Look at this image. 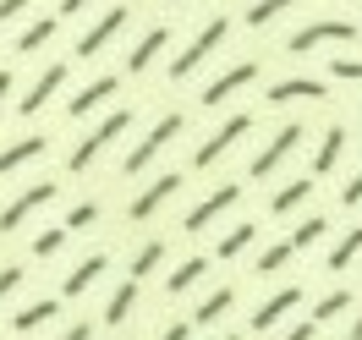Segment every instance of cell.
I'll return each mask as SVG.
<instances>
[{
  "label": "cell",
  "instance_id": "cell-1",
  "mask_svg": "<svg viewBox=\"0 0 362 340\" xmlns=\"http://www.w3.org/2000/svg\"><path fill=\"white\" fill-rule=\"evenodd\" d=\"M226 33H230V23H226V17H209V23L198 28L192 39H187V49H181L176 61H170V77H176V83H181V77H192V71H198V66L209 61V55H214V49L226 45Z\"/></svg>",
  "mask_w": 362,
  "mask_h": 340
},
{
  "label": "cell",
  "instance_id": "cell-2",
  "mask_svg": "<svg viewBox=\"0 0 362 340\" xmlns=\"http://www.w3.org/2000/svg\"><path fill=\"white\" fill-rule=\"evenodd\" d=\"M127 127H132V110H110L105 115V121H99V127H93L88 137H83V143H77V148H71V170H88L93 165V154H99V148H105V143H115V137L127 132Z\"/></svg>",
  "mask_w": 362,
  "mask_h": 340
},
{
  "label": "cell",
  "instance_id": "cell-3",
  "mask_svg": "<svg viewBox=\"0 0 362 340\" xmlns=\"http://www.w3.org/2000/svg\"><path fill=\"white\" fill-rule=\"evenodd\" d=\"M346 39H357V23H308L286 39V49H291V55H308V49H318V45H346Z\"/></svg>",
  "mask_w": 362,
  "mask_h": 340
},
{
  "label": "cell",
  "instance_id": "cell-4",
  "mask_svg": "<svg viewBox=\"0 0 362 340\" xmlns=\"http://www.w3.org/2000/svg\"><path fill=\"white\" fill-rule=\"evenodd\" d=\"M176 132H181V115H165V121H154V127H148V137H143L132 154L121 159V170H127V176H137V170H143V165H148V159H154V154H159V148H165V143H170Z\"/></svg>",
  "mask_w": 362,
  "mask_h": 340
},
{
  "label": "cell",
  "instance_id": "cell-5",
  "mask_svg": "<svg viewBox=\"0 0 362 340\" xmlns=\"http://www.w3.org/2000/svg\"><path fill=\"white\" fill-rule=\"evenodd\" d=\"M247 127H252L247 115H230L226 127H220V132L209 137V143L198 148V154H192V165H198V170H214V165L226 159V148H230V143H236V137H247Z\"/></svg>",
  "mask_w": 362,
  "mask_h": 340
},
{
  "label": "cell",
  "instance_id": "cell-6",
  "mask_svg": "<svg viewBox=\"0 0 362 340\" xmlns=\"http://www.w3.org/2000/svg\"><path fill=\"white\" fill-rule=\"evenodd\" d=\"M49 198H55V182H33V187L23 192V198H11V204L0 209V230H17V225L28 220V214H33V209H45Z\"/></svg>",
  "mask_w": 362,
  "mask_h": 340
},
{
  "label": "cell",
  "instance_id": "cell-7",
  "mask_svg": "<svg viewBox=\"0 0 362 340\" xmlns=\"http://www.w3.org/2000/svg\"><path fill=\"white\" fill-rule=\"evenodd\" d=\"M236 198H242V187H236V182L214 187V192H209L204 204H198L192 214H187V230H209L214 220H220V214H226V209H236Z\"/></svg>",
  "mask_w": 362,
  "mask_h": 340
},
{
  "label": "cell",
  "instance_id": "cell-8",
  "mask_svg": "<svg viewBox=\"0 0 362 340\" xmlns=\"http://www.w3.org/2000/svg\"><path fill=\"white\" fill-rule=\"evenodd\" d=\"M121 28H127V6H110V11H105V17H99V23H93L88 33L77 39V55H83V61H88V55H99V49H105L115 33H121Z\"/></svg>",
  "mask_w": 362,
  "mask_h": 340
},
{
  "label": "cell",
  "instance_id": "cell-9",
  "mask_svg": "<svg viewBox=\"0 0 362 340\" xmlns=\"http://www.w3.org/2000/svg\"><path fill=\"white\" fill-rule=\"evenodd\" d=\"M296 143H302V127H280V132L269 137V148H264V154H252V176H258V182L274 176V170H280V159L291 154Z\"/></svg>",
  "mask_w": 362,
  "mask_h": 340
},
{
  "label": "cell",
  "instance_id": "cell-10",
  "mask_svg": "<svg viewBox=\"0 0 362 340\" xmlns=\"http://www.w3.org/2000/svg\"><path fill=\"white\" fill-rule=\"evenodd\" d=\"M247 83H258V66H252V61H242V66L220 71V77L204 88V105H220V99H230V93H242Z\"/></svg>",
  "mask_w": 362,
  "mask_h": 340
},
{
  "label": "cell",
  "instance_id": "cell-11",
  "mask_svg": "<svg viewBox=\"0 0 362 340\" xmlns=\"http://www.w3.org/2000/svg\"><path fill=\"white\" fill-rule=\"evenodd\" d=\"M115 99V77H93L83 93H71V105H66V115H77V121H88L99 105H110Z\"/></svg>",
  "mask_w": 362,
  "mask_h": 340
},
{
  "label": "cell",
  "instance_id": "cell-12",
  "mask_svg": "<svg viewBox=\"0 0 362 340\" xmlns=\"http://www.w3.org/2000/svg\"><path fill=\"white\" fill-rule=\"evenodd\" d=\"M61 83H66V66H45V77H39V83H33V88L23 93L17 115H39V110L49 105V99H55V88H61Z\"/></svg>",
  "mask_w": 362,
  "mask_h": 340
},
{
  "label": "cell",
  "instance_id": "cell-13",
  "mask_svg": "<svg viewBox=\"0 0 362 340\" xmlns=\"http://www.w3.org/2000/svg\"><path fill=\"white\" fill-rule=\"evenodd\" d=\"M296 302H302V291H296V286H280V291H274L269 302H264V307L252 313V329H274V324H280V318L291 313Z\"/></svg>",
  "mask_w": 362,
  "mask_h": 340
},
{
  "label": "cell",
  "instance_id": "cell-14",
  "mask_svg": "<svg viewBox=\"0 0 362 340\" xmlns=\"http://www.w3.org/2000/svg\"><path fill=\"white\" fill-rule=\"evenodd\" d=\"M296 99H324V83H313V77H286V83L269 88V105H296Z\"/></svg>",
  "mask_w": 362,
  "mask_h": 340
},
{
  "label": "cell",
  "instance_id": "cell-15",
  "mask_svg": "<svg viewBox=\"0 0 362 340\" xmlns=\"http://www.w3.org/2000/svg\"><path fill=\"white\" fill-rule=\"evenodd\" d=\"M170 192H181V176H159V182L148 187V192H143V198H132V220H148V214H154V209L165 204V198H170Z\"/></svg>",
  "mask_w": 362,
  "mask_h": 340
},
{
  "label": "cell",
  "instance_id": "cell-16",
  "mask_svg": "<svg viewBox=\"0 0 362 340\" xmlns=\"http://www.w3.org/2000/svg\"><path fill=\"white\" fill-rule=\"evenodd\" d=\"M99 274H105V252H93V258H83V264H77V269L66 274V286H61V296H83L93 286V280H99Z\"/></svg>",
  "mask_w": 362,
  "mask_h": 340
},
{
  "label": "cell",
  "instance_id": "cell-17",
  "mask_svg": "<svg viewBox=\"0 0 362 340\" xmlns=\"http://www.w3.org/2000/svg\"><path fill=\"white\" fill-rule=\"evenodd\" d=\"M340 154H346V132H340V127H329V132H324V143H318V154H313V176H329V170L340 165Z\"/></svg>",
  "mask_w": 362,
  "mask_h": 340
},
{
  "label": "cell",
  "instance_id": "cell-18",
  "mask_svg": "<svg viewBox=\"0 0 362 340\" xmlns=\"http://www.w3.org/2000/svg\"><path fill=\"white\" fill-rule=\"evenodd\" d=\"M165 39H170L165 28H148V33H143V39H137V45H132V55H127V66H132V71L154 66V55H159V49H165Z\"/></svg>",
  "mask_w": 362,
  "mask_h": 340
},
{
  "label": "cell",
  "instance_id": "cell-19",
  "mask_svg": "<svg viewBox=\"0 0 362 340\" xmlns=\"http://www.w3.org/2000/svg\"><path fill=\"white\" fill-rule=\"evenodd\" d=\"M308 198H313V176H302V182H291V187H280V192H274V214H291V209H302L308 204Z\"/></svg>",
  "mask_w": 362,
  "mask_h": 340
},
{
  "label": "cell",
  "instance_id": "cell-20",
  "mask_svg": "<svg viewBox=\"0 0 362 340\" xmlns=\"http://www.w3.org/2000/svg\"><path fill=\"white\" fill-rule=\"evenodd\" d=\"M49 318H55V296H45V302L23 307V313L11 318V329H17V335H33V329H39V324H49Z\"/></svg>",
  "mask_w": 362,
  "mask_h": 340
},
{
  "label": "cell",
  "instance_id": "cell-21",
  "mask_svg": "<svg viewBox=\"0 0 362 340\" xmlns=\"http://www.w3.org/2000/svg\"><path fill=\"white\" fill-rule=\"evenodd\" d=\"M351 258H362V225H351L335 247H329V269H351Z\"/></svg>",
  "mask_w": 362,
  "mask_h": 340
},
{
  "label": "cell",
  "instance_id": "cell-22",
  "mask_svg": "<svg viewBox=\"0 0 362 340\" xmlns=\"http://www.w3.org/2000/svg\"><path fill=\"white\" fill-rule=\"evenodd\" d=\"M33 154H45V137H23V143H11L6 154H0V176H11L17 165H28Z\"/></svg>",
  "mask_w": 362,
  "mask_h": 340
},
{
  "label": "cell",
  "instance_id": "cell-23",
  "mask_svg": "<svg viewBox=\"0 0 362 340\" xmlns=\"http://www.w3.org/2000/svg\"><path fill=\"white\" fill-rule=\"evenodd\" d=\"M137 307V280L127 274V286H115V296H110V307H105V318L110 324H127V313Z\"/></svg>",
  "mask_w": 362,
  "mask_h": 340
},
{
  "label": "cell",
  "instance_id": "cell-24",
  "mask_svg": "<svg viewBox=\"0 0 362 340\" xmlns=\"http://www.w3.org/2000/svg\"><path fill=\"white\" fill-rule=\"evenodd\" d=\"M230 302H236V291H230V286L209 291V296H204V307H198V324H214V318H226V313H230Z\"/></svg>",
  "mask_w": 362,
  "mask_h": 340
},
{
  "label": "cell",
  "instance_id": "cell-25",
  "mask_svg": "<svg viewBox=\"0 0 362 340\" xmlns=\"http://www.w3.org/2000/svg\"><path fill=\"white\" fill-rule=\"evenodd\" d=\"M209 274V264L204 258H187V264H181L176 274H170V296H181V291H192V286H198V280H204Z\"/></svg>",
  "mask_w": 362,
  "mask_h": 340
},
{
  "label": "cell",
  "instance_id": "cell-26",
  "mask_svg": "<svg viewBox=\"0 0 362 340\" xmlns=\"http://www.w3.org/2000/svg\"><path fill=\"white\" fill-rule=\"evenodd\" d=\"M49 39H55V23H49V17H39V23H28L23 28V39H17V49H39V45H49Z\"/></svg>",
  "mask_w": 362,
  "mask_h": 340
},
{
  "label": "cell",
  "instance_id": "cell-27",
  "mask_svg": "<svg viewBox=\"0 0 362 340\" xmlns=\"http://www.w3.org/2000/svg\"><path fill=\"white\" fill-rule=\"evenodd\" d=\"M296 0H252V11H247V23L252 28H264V23H274L280 11H291Z\"/></svg>",
  "mask_w": 362,
  "mask_h": 340
},
{
  "label": "cell",
  "instance_id": "cell-28",
  "mask_svg": "<svg viewBox=\"0 0 362 340\" xmlns=\"http://www.w3.org/2000/svg\"><path fill=\"white\" fill-rule=\"evenodd\" d=\"M61 247H66V225H61V230H39V236H33V258H55Z\"/></svg>",
  "mask_w": 362,
  "mask_h": 340
},
{
  "label": "cell",
  "instance_id": "cell-29",
  "mask_svg": "<svg viewBox=\"0 0 362 340\" xmlns=\"http://www.w3.org/2000/svg\"><path fill=\"white\" fill-rule=\"evenodd\" d=\"M346 302H351L346 291H329V296H318V307H313V324H329L335 313H346Z\"/></svg>",
  "mask_w": 362,
  "mask_h": 340
},
{
  "label": "cell",
  "instance_id": "cell-30",
  "mask_svg": "<svg viewBox=\"0 0 362 340\" xmlns=\"http://www.w3.org/2000/svg\"><path fill=\"white\" fill-rule=\"evenodd\" d=\"M291 242H274V247H264V258H258V274H274V269H286V258H291Z\"/></svg>",
  "mask_w": 362,
  "mask_h": 340
},
{
  "label": "cell",
  "instance_id": "cell-31",
  "mask_svg": "<svg viewBox=\"0 0 362 340\" xmlns=\"http://www.w3.org/2000/svg\"><path fill=\"white\" fill-rule=\"evenodd\" d=\"M318 236H324V220H318V214H308V225H296V230H291V247H296V252H308Z\"/></svg>",
  "mask_w": 362,
  "mask_h": 340
},
{
  "label": "cell",
  "instance_id": "cell-32",
  "mask_svg": "<svg viewBox=\"0 0 362 340\" xmlns=\"http://www.w3.org/2000/svg\"><path fill=\"white\" fill-rule=\"evenodd\" d=\"M247 242H252V225L226 230V236H220V258H236V252H247Z\"/></svg>",
  "mask_w": 362,
  "mask_h": 340
},
{
  "label": "cell",
  "instance_id": "cell-33",
  "mask_svg": "<svg viewBox=\"0 0 362 340\" xmlns=\"http://www.w3.org/2000/svg\"><path fill=\"white\" fill-rule=\"evenodd\" d=\"M159 258H165V247H159V242H143V247H137V258H132V280H143Z\"/></svg>",
  "mask_w": 362,
  "mask_h": 340
},
{
  "label": "cell",
  "instance_id": "cell-34",
  "mask_svg": "<svg viewBox=\"0 0 362 340\" xmlns=\"http://www.w3.org/2000/svg\"><path fill=\"white\" fill-rule=\"evenodd\" d=\"M329 77H340V83H362V61L340 55V61H329Z\"/></svg>",
  "mask_w": 362,
  "mask_h": 340
},
{
  "label": "cell",
  "instance_id": "cell-35",
  "mask_svg": "<svg viewBox=\"0 0 362 340\" xmlns=\"http://www.w3.org/2000/svg\"><path fill=\"white\" fill-rule=\"evenodd\" d=\"M93 220H99V204H77V209L66 214V230H88Z\"/></svg>",
  "mask_w": 362,
  "mask_h": 340
},
{
  "label": "cell",
  "instance_id": "cell-36",
  "mask_svg": "<svg viewBox=\"0 0 362 340\" xmlns=\"http://www.w3.org/2000/svg\"><path fill=\"white\" fill-rule=\"evenodd\" d=\"M17 286H23V269H17V264H6V269H0V296H11Z\"/></svg>",
  "mask_w": 362,
  "mask_h": 340
},
{
  "label": "cell",
  "instance_id": "cell-37",
  "mask_svg": "<svg viewBox=\"0 0 362 340\" xmlns=\"http://www.w3.org/2000/svg\"><path fill=\"white\" fill-rule=\"evenodd\" d=\"M23 11H28V0H0V28L11 23V17H23Z\"/></svg>",
  "mask_w": 362,
  "mask_h": 340
},
{
  "label": "cell",
  "instance_id": "cell-38",
  "mask_svg": "<svg viewBox=\"0 0 362 340\" xmlns=\"http://www.w3.org/2000/svg\"><path fill=\"white\" fill-rule=\"evenodd\" d=\"M340 198H346V209H351V204H362V176H351V182H346V192H340Z\"/></svg>",
  "mask_w": 362,
  "mask_h": 340
},
{
  "label": "cell",
  "instance_id": "cell-39",
  "mask_svg": "<svg viewBox=\"0 0 362 340\" xmlns=\"http://www.w3.org/2000/svg\"><path fill=\"white\" fill-rule=\"evenodd\" d=\"M318 335V324L308 318V324H296V329H286V340H313Z\"/></svg>",
  "mask_w": 362,
  "mask_h": 340
},
{
  "label": "cell",
  "instance_id": "cell-40",
  "mask_svg": "<svg viewBox=\"0 0 362 340\" xmlns=\"http://www.w3.org/2000/svg\"><path fill=\"white\" fill-rule=\"evenodd\" d=\"M187 335H192V324H170V329H165L159 340H187Z\"/></svg>",
  "mask_w": 362,
  "mask_h": 340
},
{
  "label": "cell",
  "instance_id": "cell-41",
  "mask_svg": "<svg viewBox=\"0 0 362 340\" xmlns=\"http://www.w3.org/2000/svg\"><path fill=\"white\" fill-rule=\"evenodd\" d=\"M93 0H61V11H66V17H77V11H88Z\"/></svg>",
  "mask_w": 362,
  "mask_h": 340
},
{
  "label": "cell",
  "instance_id": "cell-42",
  "mask_svg": "<svg viewBox=\"0 0 362 340\" xmlns=\"http://www.w3.org/2000/svg\"><path fill=\"white\" fill-rule=\"evenodd\" d=\"M88 335H93L88 324H71V329H66V335H61V340H88Z\"/></svg>",
  "mask_w": 362,
  "mask_h": 340
},
{
  "label": "cell",
  "instance_id": "cell-43",
  "mask_svg": "<svg viewBox=\"0 0 362 340\" xmlns=\"http://www.w3.org/2000/svg\"><path fill=\"white\" fill-rule=\"evenodd\" d=\"M6 99H11V71L0 66V105H6Z\"/></svg>",
  "mask_w": 362,
  "mask_h": 340
},
{
  "label": "cell",
  "instance_id": "cell-44",
  "mask_svg": "<svg viewBox=\"0 0 362 340\" xmlns=\"http://www.w3.org/2000/svg\"><path fill=\"white\" fill-rule=\"evenodd\" d=\"M351 340H362V318H357V324H351Z\"/></svg>",
  "mask_w": 362,
  "mask_h": 340
},
{
  "label": "cell",
  "instance_id": "cell-45",
  "mask_svg": "<svg viewBox=\"0 0 362 340\" xmlns=\"http://www.w3.org/2000/svg\"><path fill=\"white\" fill-rule=\"evenodd\" d=\"M226 340H236V335H226Z\"/></svg>",
  "mask_w": 362,
  "mask_h": 340
},
{
  "label": "cell",
  "instance_id": "cell-46",
  "mask_svg": "<svg viewBox=\"0 0 362 340\" xmlns=\"http://www.w3.org/2000/svg\"><path fill=\"white\" fill-rule=\"evenodd\" d=\"M170 6H176V0H170Z\"/></svg>",
  "mask_w": 362,
  "mask_h": 340
}]
</instances>
